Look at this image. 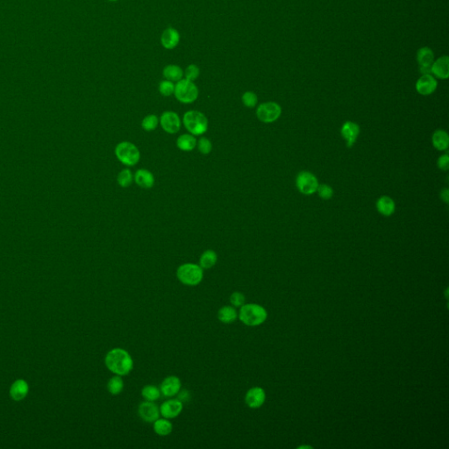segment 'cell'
<instances>
[{"label":"cell","instance_id":"1","mask_svg":"<svg viewBox=\"0 0 449 449\" xmlns=\"http://www.w3.org/2000/svg\"><path fill=\"white\" fill-rule=\"evenodd\" d=\"M104 363L111 373L120 377L129 375L134 369V360L131 354L121 347L110 350L105 355Z\"/></svg>","mask_w":449,"mask_h":449},{"label":"cell","instance_id":"2","mask_svg":"<svg viewBox=\"0 0 449 449\" xmlns=\"http://www.w3.org/2000/svg\"><path fill=\"white\" fill-rule=\"evenodd\" d=\"M268 317L267 311L260 305L245 304L243 305L238 313L240 320L246 326H257L262 325Z\"/></svg>","mask_w":449,"mask_h":449},{"label":"cell","instance_id":"3","mask_svg":"<svg viewBox=\"0 0 449 449\" xmlns=\"http://www.w3.org/2000/svg\"><path fill=\"white\" fill-rule=\"evenodd\" d=\"M179 282L187 286H197L203 281L204 270L198 264L184 263L176 271Z\"/></svg>","mask_w":449,"mask_h":449},{"label":"cell","instance_id":"4","mask_svg":"<svg viewBox=\"0 0 449 449\" xmlns=\"http://www.w3.org/2000/svg\"><path fill=\"white\" fill-rule=\"evenodd\" d=\"M183 125L193 136H201L207 131L208 120L202 112L199 111H187L183 115Z\"/></svg>","mask_w":449,"mask_h":449},{"label":"cell","instance_id":"5","mask_svg":"<svg viewBox=\"0 0 449 449\" xmlns=\"http://www.w3.org/2000/svg\"><path fill=\"white\" fill-rule=\"evenodd\" d=\"M115 154L117 158L127 166H135L139 162L140 157L139 149L136 145L128 141L118 144L115 148Z\"/></svg>","mask_w":449,"mask_h":449},{"label":"cell","instance_id":"6","mask_svg":"<svg viewBox=\"0 0 449 449\" xmlns=\"http://www.w3.org/2000/svg\"><path fill=\"white\" fill-rule=\"evenodd\" d=\"M175 98L180 102L191 104L199 97V89L193 82L187 79H181L175 85Z\"/></svg>","mask_w":449,"mask_h":449},{"label":"cell","instance_id":"7","mask_svg":"<svg viewBox=\"0 0 449 449\" xmlns=\"http://www.w3.org/2000/svg\"><path fill=\"white\" fill-rule=\"evenodd\" d=\"M298 191L304 195H312L318 189V179L309 171H302L296 179Z\"/></svg>","mask_w":449,"mask_h":449},{"label":"cell","instance_id":"8","mask_svg":"<svg viewBox=\"0 0 449 449\" xmlns=\"http://www.w3.org/2000/svg\"><path fill=\"white\" fill-rule=\"evenodd\" d=\"M282 113V108L275 102L261 104L256 110V116L263 123H272L279 119Z\"/></svg>","mask_w":449,"mask_h":449},{"label":"cell","instance_id":"9","mask_svg":"<svg viewBox=\"0 0 449 449\" xmlns=\"http://www.w3.org/2000/svg\"><path fill=\"white\" fill-rule=\"evenodd\" d=\"M138 414L139 417L147 423H154L161 416L159 406L155 402L147 400L140 403L138 407Z\"/></svg>","mask_w":449,"mask_h":449},{"label":"cell","instance_id":"10","mask_svg":"<svg viewBox=\"0 0 449 449\" xmlns=\"http://www.w3.org/2000/svg\"><path fill=\"white\" fill-rule=\"evenodd\" d=\"M417 61L419 66V72L422 75H429L432 64L434 62V54L428 47L419 48L417 53Z\"/></svg>","mask_w":449,"mask_h":449},{"label":"cell","instance_id":"11","mask_svg":"<svg viewBox=\"0 0 449 449\" xmlns=\"http://www.w3.org/2000/svg\"><path fill=\"white\" fill-rule=\"evenodd\" d=\"M161 416L168 419L178 417L183 412V403L179 399H169L159 406Z\"/></svg>","mask_w":449,"mask_h":449},{"label":"cell","instance_id":"12","mask_svg":"<svg viewBox=\"0 0 449 449\" xmlns=\"http://www.w3.org/2000/svg\"><path fill=\"white\" fill-rule=\"evenodd\" d=\"M181 387L182 382L180 378L175 376H170L163 379L160 385V390L164 397L172 398L179 393V391L181 390Z\"/></svg>","mask_w":449,"mask_h":449},{"label":"cell","instance_id":"13","mask_svg":"<svg viewBox=\"0 0 449 449\" xmlns=\"http://www.w3.org/2000/svg\"><path fill=\"white\" fill-rule=\"evenodd\" d=\"M161 125L163 130L169 134H175L181 127V120L174 111H165L161 116Z\"/></svg>","mask_w":449,"mask_h":449},{"label":"cell","instance_id":"14","mask_svg":"<svg viewBox=\"0 0 449 449\" xmlns=\"http://www.w3.org/2000/svg\"><path fill=\"white\" fill-rule=\"evenodd\" d=\"M266 394L260 387H253L247 390L245 396V403L246 406L252 409H257L263 406L265 402Z\"/></svg>","mask_w":449,"mask_h":449},{"label":"cell","instance_id":"15","mask_svg":"<svg viewBox=\"0 0 449 449\" xmlns=\"http://www.w3.org/2000/svg\"><path fill=\"white\" fill-rule=\"evenodd\" d=\"M437 80L434 76L429 75H422L416 83L417 92L423 96L431 95L437 89Z\"/></svg>","mask_w":449,"mask_h":449},{"label":"cell","instance_id":"16","mask_svg":"<svg viewBox=\"0 0 449 449\" xmlns=\"http://www.w3.org/2000/svg\"><path fill=\"white\" fill-rule=\"evenodd\" d=\"M360 134V127L352 121H346L342 127V136L346 141V146L352 147Z\"/></svg>","mask_w":449,"mask_h":449},{"label":"cell","instance_id":"17","mask_svg":"<svg viewBox=\"0 0 449 449\" xmlns=\"http://www.w3.org/2000/svg\"><path fill=\"white\" fill-rule=\"evenodd\" d=\"M431 73L440 79H448L449 76V56H441L433 62Z\"/></svg>","mask_w":449,"mask_h":449},{"label":"cell","instance_id":"18","mask_svg":"<svg viewBox=\"0 0 449 449\" xmlns=\"http://www.w3.org/2000/svg\"><path fill=\"white\" fill-rule=\"evenodd\" d=\"M180 41V35L175 28H169L165 29L161 36V42L166 49H173L178 45Z\"/></svg>","mask_w":449,"mask_h":449},{"label":"cell","instance_id":"19","mask_svg":"<svg viewBox=\"0 0 449 449\" xmlns=\"http://www.w3.org/2000/svg\"><path fill=\"white\" fill-rule=\"evenodd\" d=\"M377 209L382 216L389 217L393 214L396 205L391 198L388 196H382L377 202Z\"/></svg>","mask_w":449,"mask_h":449},{"label":"cell","instance_id":"20","mask_svg":"<svg viewBox=\"0 0 449 449\" xmlns=\"http://www.w3.org/2000/svg\"><path fill=\"white\" fill-rule=\"evenodd\" d=\"M135 180L139 187L145 189L152 188L155 183V178L151 172L143 169L136 171Z\"/></svg>","mask_w":449,"mask_h":449},{"label":"cell","instance_id":"21","mask_svg":"<svg viewBox=\"0 0 449 449\" xmlns=\"http://www.w3.org/2000/svg\"><path fill=\"white\" fill-rule=\"evenodd\" d=\"M218 318L223 324H232L238 318V312L234 306H222L218 311Z\"/></svg>","mask_w":449,"mask_h":449},{"label":"cell","instance_id":"22","mask_svg":"<svg viewBox=\"0 0 449 449\" xmlns=\"http://www.w3.org/2000/svg\"><path fill=\"white\" fill-rule=\"evenodd\" d=\"M153 428L157 435L164 437L172 433L173 425L170 419L163 417H159L153 423Z\"/></svg>","mask_w":449,"mask_h":449},{"label":"cell","instance_id":"23","mask_svg":"<svg viewBox=\"0 0 449 449\" xmlns=\"http://www.w3.org/2000/svg\"><path fill=\"white\" fill-rule=\"evenodd\" d=\"M433 147L437 148L440 151L448 149L449 146V137L447 132L444 130H437L433 133L432 137Z\"/></svg>","mask_w":449,"mask_h":449},{"label":"cell","instance_id":"24","mask_svg":"<svg viewBox=\"0 0 449 449\" xmlns=\"http://www.w3.org/2000/svg\"><path fill=\"white\" fill-rule=\"evenodd\" d=\"M28 392V383L24 380H17L10 390V394L14 400L20 401L27 396Z\"/></svg>","mask_w":449,"mask_h":449},{"label":"cell","instance_id":"25","mask_svg":"<svg viewBox=\"0 0 449 449\" xmlns=\"http://www.w3.org/2000/svg\"><path fill=\"white\" fill-rule=\"evenodd\" d=\"M218 261V255L213 250L205 251L199 259V266L203 270H210L215 266Z\"/></svg>","mask_w":449,"mask_h":449},{"label":"cell","instance_id":"26","mask_svg":"<svg viewBox=\"0 0 449 449\" xmlns=\"http://www.w3.org/2000/svg\"><path fill=\"white\" fill-rule=\"evenodd\" d=\"M163 76L171 82H178L183 77V69L180 68L178 65L171 64L166 66L163 69Z\"/></svg>","mask_w":449,"mask_h":449},{"label":"cell","instance_id":"27","mask_svg":"<svg viewBox=\"0 0 449 449\" xmlns=\"http://www.w3.org/2000/svg\"><path fill=\"white\" fill-rule=\"evenodd\" d=\"M124 389V381L122 377L114 375L112 378L108 381L107 390L109 393L112 396H118L122 392Z\"/></svg>","mask_w":449,"mask_h":449},{"label":"cell","instance_id":"28","mask_svg":"<svg viewBox=\"0 0 449 449\" xmlns=\"http://www.w3.org/2000/svg\"><path fill=\"white\" fill-rule=\"evenodd\" d=\"M177 147L183 151H191L197 145V139L191 135H183L176 140Z\"/></svg>","mask_w":449,"mask_h":449},{"label":"cell","instance_id":"29","mask_svg":"<svg viewBox=\"0 0 449 449\" xmlns=\"http://www.w3.org/2000/svg\"><path fill=\"white\" fill-rule=\"evenodd\" d=\"M141 396L147 401L155 402L161 398L162 393L157 386L146 385L141 390Z\"/></svg>","mask_w":449,"mask_h":449},{"label":"cell","instance_id":"30","mask_svg":"<svg viewBox=\"0 0 449 449\" xmlns=\"http://www.w3.org/2000/svg\"><path fill=\"white\" fill-rule=\"evenodd\" d=\"M133 182V175L131 171L129 170H123L119 172L118 175V183L119 185L123 188H127Z\"/></svg>","mask_w":449,"mask_h":449},{"label":"cell","instance_id":"31","mask_svg":"<svg viewBox=\"0 0 449 449\" xmlns=\"http://www.w3.org/2000/svg\"><path fill=\"white\" fill-rule=\"evenodd\" d=\"M157 126H158V118H157V116L154 115V114L147 116L142 120V123H141V127L146 131H153L157 127Z\"/></svg>","mask_w":449,"mask_h":449},{"label":"cell","instance_id":"32","mask_svg":"<svg viewBox=\"0 0 449 449\" xmlns=\"http://www.w3.org/2000/svg\"><path fill=\"white\" fill-rule=\"evenodd\" d=\"M245 302H246V298L242 292L235 291L231 294V306H234L235 308H241L243 305H245Z\"/></svg>","mask_w":449,"mask_h":449},{"label":"cell","instance_id":"33","mask_svg":"<svg viewBox=\"0 0 449 449\" xmlns=\"http://www.w3.org/2000/svg\"><path fill=\"white\" fill-rule=\"evenodd\" d=\"M159 92L162 95L169 97V96L172 95L175 92V85L173 84V82L169 81V80L163 81L159 84Z\"/></svg>","mask_w":449,"mask_h":449},{"label":"cell","instance_id":"34","mask_svg":"<svg viewBox=\"0 0 449 449\" xmlns=\"http://www.w3.org/2000/svg\"><path fill=\"white\" fill-rule=\"evenodd\" d=\"M316 192H318V196L325 200L330 199L334 195L333 188L327 184H318Z\"/></svg>","mask_w":449,"mask_h":449},{"label":"cell","instance_id":"35","mask_svg":"<svg viewBox=\"0 0 449 449\" xmlns=\"http://www.w3.org/2000/svg\"><path fill=\"white\" fill-rule=\"evenodd\" d=\"M199 75H200V69L195 64L189 65L186 69H185V73H184L185 79L191 81V82L195 81L199 77Z\"/></svg>","mask_w":449,"mask_h":449},{"label":"cell","instance_id":"36","mask_svg":"<svg viewBox=\"0 0 449 449\" xmlns=\"http://www.w3.org/2000/svg\"><path fill=\"white\" fill-rule=\"evenodd\" d=\"M258 101L257 96L253 92H246L242 95V102L246 107L253 108Z\"/></svg>","mask_w":449,"mask_h":449},{"label":"cell","instance_id":"37","mask_svg":"<svg viewBox=\"0 0 449 449\" xmlns=\"http://www.w3.org/2000/svg\"><path fill=\"white\" fill-rule=\"evenodd\" d=\"M198 146H199V151L201 152L204 155L209 154L211 151V149H212V145H211V141L207 139V138H205V137H202L201 139H199Z\"/></svg>","mask_w":449,"mask_h":449},{"label":"cell","instance_id":"38","mask_svg":"<svg viewBox=\"0 0 449 449\" xmlns=\"http://www.w3.org/2000/svg\"><path fill=\"white\" fill-rule=\"evenodd\" d=\"M438 167L441 171H447L449 169V155H443L440 156L437 162Z\"/></svg>","mask_w":449,"mask_h":449},{"label":"cell","instance_id":"39","mask_svg":"<svg viewBox=\"0 0 449 449\" xmlns=\"http://www.w3.org/2000/svg\"><path fill=\"white\" fill-rule=\"evenodd\" d=\"M441 199L443 202L448 204L449 202V191L448 189L442 190L441 192Z\"/></svg>","mask_w":449,"mask_h":449},{"label":"cell","instance_id":"40","mask_svg":"<svg viewBox=\"0 0 449 449\" xmlns=\"http://www.w3.org/2000/svg\"><path fill=\"white\" fill-rule=\"evenodd\" d=\"M109 1H111V2H115L117 0H109Z\"/></svg>","mask_w":449,"mask_h":449}]
</instances>
